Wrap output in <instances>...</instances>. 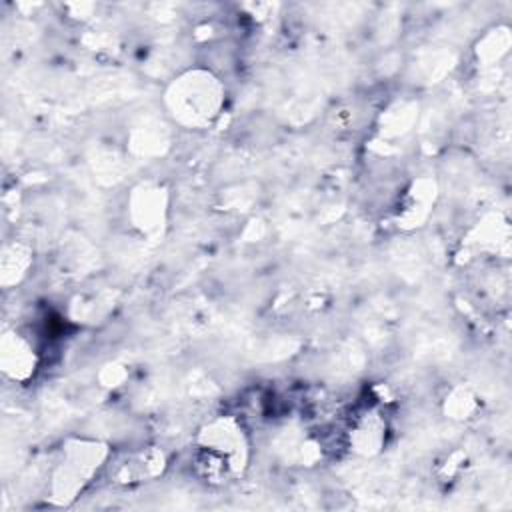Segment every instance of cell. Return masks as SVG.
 <instances>
[{
  "label": "cell",
  "instance_id": "6da1fadb",
  "mask_svg": "<svg viewBox=\"0 0 512 512\" xmlns=\"http://www.w3.org/2000/svg\"><path fill=\"white\" fill-rule=\"evenodd\" d=\"M198 466L210 480L222 482L242 462L244 444L242 436L228 422L206 430V442L198 450Z\"/></svg>",
  "mask_w": 512,
  "mask_h": 512
}]
</instances>
